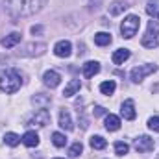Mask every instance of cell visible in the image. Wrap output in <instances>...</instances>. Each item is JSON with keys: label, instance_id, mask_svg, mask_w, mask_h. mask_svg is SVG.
Masks as SVG:
<instances>
[{"label": "cell", "instance_id": "1", "mask_svg": "<svg viewBox=\"0 0 159 159\" xmlns=\"http://www.w3.org/2000/svg\"><path fill=\"white\" fill-rule=\"evenodd\" d=\"M46 0H4V9L11 19L32 17L43 9Z\"/></svg>", "mask_w": 159, "mask_h": 159}, {"label": "cell", "instance_id": "2", "mask_svg": "<svg viewBox=\"0 0 159 159\" xmlns=\"http://www.w3.org/2000/svg\"><path fill=\"white\" fill-rule=\"evenodd\" d=\"M20 85H22V76L17 69H7L0 74V91L13 94L20 89Z\"/></svg>", "mask_w": 159, "mask_h": 159}, {"label": "cell", "instance_id": "3", "mask_svg": "<svg viewBox=\"0 0 159 159\" xmlns=\"http://www.w3.org/2000/svg\"><path fill=\"white\" fill-rule=\"evenodd\" d=\"M139 26H141V19L137 15H128L122 24H120V32H122V37L126 39H131L137 32H139Z\"/></svg>", "mask_w": 159, "mask_h": 159}, {"label": "cell", "instance_id": "4", "mask_svg": "<svg viewBox=\"0 0 159 159\" xmlns=\"http://www.w3.org/2000/svg\"><path fill=\"white\" fill-rule=\"evenodd\" d=\"M159 44V22L157 20H150L148 22V30L143 37V46L144 48H156Z\"/></svg>", "mask_w": 159, "mask_h": 159}, {"label": "cell", "instance_id": "5", "mask_svg": "<svg viewBox=\"0 0 159 159\" xmlns=\"http://www.w3.org/2000/svg\"><path fill=\"white\" fill-rule=\"evenodd\" d=\"M157 70V65H139V67H135L133 70H131V81L133 83H141L143 80L146 78V76H150V74H154Z\"/></svg>", "mask_w": 159, "mask_h": 159}, {"label": "cell", "instance_id": "6", "mask_svg": "<svg viewBox=\"0 0 159 159\" xmlns=\"http://www.w3.org/2000/svg\"><path fill=\"white\" fill-rule=\"evenodd\" d=\"M133 146H135V150H137V152L144 154V152H152V150L156 148V143H154V139H152V137H148V135H141V137H137V139H135Z\"/></svg>", "mask_w": 159, "mask_h": 159}, {"label": "cell", "instance_id": "7", "mask_svg": "<svg viewBox=\"0 0 159 159\" xmlns=\"http://www.w3.org/2000/svg\"><path fill=\"white\" fill-rule=\"evenodd\" d=\"M44 50H46V44L44 43H30V44H26L24 46V50H20V56H41V54H44Z\"/></svg>", "mask_w": 159, "mask_h": 159}, {"label": "cell", "instance_id": "8", "mask_svg": "<svg viewBox=\"0 0 159 159\" xmlns=\"http://www.w3.org/2000/svg\"><path fill=\"white\" fill-rule=\"evenodd\" d=\"M30 124H32V126H37V128H44V126H48V124H50V113H48L46 109H39V111L32 117Z\"/></svg>", "mask_w": 159, "mask_h": 159}, {"label": "cell", "instance_id": "9", "mask_svg": "<svg viewBox=\"0 0 159 159\" xmlns=\"http://www.w3.org/2000/svg\"><path fill=\"white\" fill-rule=\"evenodd\" d=\"M120 115L124 117L126 120H133L135 119V102L131 100V98H128V100H124L122 102V107H120Z\"/></svg>", "mask_w": 159, "mask_h": 159}, {"label": "cell", "instance_id": "10", "mask_svg": "<svg viewBox=\"0 0 159 159\" xmlns=\"http://www.w3.org/2000/svg\"><path fill=\"white\" fill-rule=\"evenodd\" d=\"M54 54H56L57 57H69V56L72 54V44H70L69 41H59V43H56V46H54Z\"/></svg>", "mask_w": 159, "mask_h": 159}, {"label": "cell", "instance_id": "11", "mask_svg": "<svg viewBox=\"0 0 159 159\" xmlns=\"http://www.w3.org/2000/svg\"><path fill=\"white\" fill-rule=\"evenodd\" d=\"M43 81H44L46 87L54 89V87H57V85L61 83V76H59V72H56V70H46L44 76H43Z\"/></svg>", "mask_w": 159, "mask_h": 159}, {"label": "cell", "instance_id": "12", "mask_svg": "<svg viewBox=\"0 0 159 159\" xmlns=\"http://www.w3.org/2000/svg\"><path fill=\"white\" fill-rule=\"evenodd\" d=\"M81 70H83V76H85V78H93L94 74L100 72V63H98V61H87V63L81 67Z\"/></svg>", "mask_w": 159, "mask_h": 159}, {"label": "cell", "instance_id": "13", "mask_svg": "<svg viewBox=\"0 0 159 159\" xmlns=\"http://www.w3.org/2000/svg\"><path fill=\"white\" fill-rule=\"evenodd\" d=\"M59 126H61L65 131H72V129H74L72 119H70V115H69V111H67V109H63V111L59 113Z\"/></svg>", "mask_w": 159, "mask_h": 159}, {"label": "cell", "instance_id": "14", "mask_svg": "<svg viewBox=\"0 0 159 159\" xmlns=\"http://www.w3.org/2000/svg\"><path fill=\"white\" fill-rule=\"evenodd\" d=\"M129 56H131V52H129L128 48H119V50L113 52V57H111V59H113L115 65H122L126 59H129Z\"/></svg>", "mask_w": 159, "mask_h": 159}, {"label": "cell", "instance_id": "15", "mask_svg": "<svg viewBox=\"0 0 159 159\" xmlns=\"http://www.w3.org/2000/svg\"><path fill=\"white\" fill-rule=\"evenodd\" d=\"M20 37H22V35H20L19 32H13V34L6 35V37L2 39V46H4V48H13L15 44L20 43Z\"/></svg>", "mask_w": 159, "mask_h": 159}, {"label": "cell", "instance_id": "16", "mask_svg": "<svg viewBox=\"0 0 159 159\" xmlns=\"http://www.w3.org/2000/svg\"><path fill=\"white\" fill-rule=\"evenodd\" d=\"M22 143H24L26 146L34 148V146H37V144H39V135H37L35 131H26V133L22 135Z\"/></svg>", "mask_w": 159, "mask_h": 159}, {"label": "cell", "instance_id": "17", "mask_svg": "<svg viewBox=\"0 0 159 159\" xmlns=\"http://www.w3.org/2000/svg\"><path fill=\"white\" fill-rule=\"evenodd\" d=\"M78 91H80V80H70V81L67 83L65 91H63V96L70 98V96H74V94H76Z\"/></svg>", "mask_w": 159, "mask_h": 159}, {"label": "cell", "instance_id": "18", "mask_svg": "<svg viewBox=\"0 0 159 159\" xmlns=\"http://www.w3.org/2000/svg\"><path fill=\"white\" fill-rule=\"evenodd\" d=\"M119 128H120V119L117 115H111V113H109V115L106 117V129H107V131H117Z\"/></svg>", "mask_w": 159, "mask_h": 159}, {"label": "cell", "instance_id": "19", "mask_svg": "<svg viewBox=\"0 0 159 159\" xmlns=\"http://www.w3.org/2000/svg\"><path fill=\"white\" fill-rule=\"evenodd\" d=\"M94 43H96L98 46H107V44L111 43V34H107V32H98V34H94Z\"/></svg>", "mask_w": 159, "mask_h": 159}, {"label": "cell", "instance_id": "20", "mask_svg": "<svg viewBox=\"0 0 159 159\" xmlns=\"http://www.w3.org/2000/svg\"><path fill=\"white\" fill-rule=\"evenodd\" d=\"M146 13H148L154 20H157L159 19V2L157 0H150V2H148V6H146Z\"/></svg>", "mask_w": 159, "mask_h": 159}, {"label": "cell", "instance_id": "21", "mask_svg": "<svg viewBox=\"0 0 159 159\" xmlns=\"http://www.w3.org/2000/svg\"><path fill=\"white\" fill-rule=\"evenodd\" d=\"M115 89H117V83H115L113 80L102 81V83H100V93H102V94H107V96H109V94L115 93Z\"/></svg>", "mask_w": 159, "mask_h": 159}, {"label": "cell", "instance_id": "22", "mask_svg": "<svg viewBox=\"0 0 159 159\" xmlns=\"http://www.w3.org/2000/svg\"><path fill=\"white\" fill-rule=\"evenodd\" d=\"M89 143H91V148H94V150H104V148L107 146L106 139H104V137H100V135H93Z\"/></svg>", "mask_w": 159, "mask_h": 159}, {"label": "cell", "instance_id": "23", "mask_svg": "<svg viewBox=\"0 0 159 159\" xmlns=\"http://www.w3.org/2000/svg\"><path fill=\"white\" fill-rule=\"evenodd\" d=\"M52 143L57 146V148H63L65 144H67V137L63 135V133H59V131H56V133H52Z\"/></svg>", "mask_w": 159, "mask_h": 159}, {"label": "cell", "instance_id": "24", "mask_svg": "<svg viewBox=\"0 0 159 159\" xmlns=\"http://www.w3.org/2000/svg\"><path fill=\"white\" fill-rule=\"evenodd\" d=\"M4 141H6V144H9V146H17L22 139L17 135V133H6V137H4Z\"/></svg>", "mask_w": 159, "mask_h": 159}, {"label": "cell", "instance_id": "25", "mask_svg": "<svg viewBox=\"0 0 159 159\" xmlns=\"http://www.w3.org/2000/svg\"><path fill=\"white\" fill-rule=\"evenodd\" d=\"M128 6L124 4V2H113L111 6H109V13L111 15H119V13H122L124 9H126Z\"/></svg>", "mask_w": 159, "mask_h": 159}, {"label": "cell", "instance_id": "26", "mask_svg": "<svg viewBox=\"0 0 159 159\" xmlns=\"http://www.w3.org/2000/svg\"><path fill=\"white\" fill-rule=\"evenodd\" d=\"M128 152H129V146H128L126 143H122V141L115 143V154H117V156H126Z\"/></svg>", "mask_w": 159, "mask_h": 159}, {"label": "cell", "instance_id": "27", "mask_svg": "<svg viewBox=\"0 0 159 159\" xmlns=\"http://www.w3.org/2000/svg\"><path fill=\"white\" fill-rule=\"evenodd\" d=\"M32 102L34 104H39V109H46V106L50 104V98H43L41 94H37V96L32 98Z\"/></svg>", "mask_w": 159, "mask_h": 159}, {"label": "cell", "instance_id": "28", "mask_svg": "<svg viewBox=\"0 0 159 159\" xmlns=\"http://www.w3.org/2000/svg\"><path fill=\"white\" fill-rule=\"evenodd\" d=\"M81 150H83V146H81V143H74L72 146H70V150H69V156L70 157H78L80 154H81Z\"/></svg>", "mask_w": 159, "mask_h": 159}, {"label": "cell", "instance_id": "29", "mask_svg": "<svg viewBox=\"0 0 159 159\" xmlns=\"http://www.w3.org/2000/svg\"><path fill=\"white\" fill-rule=\"evenodd\" d=\"M148 128L152 131H159V117H152V119L148 120Z\"/></svg>", "mask_w": 159, "mask_h": 159}, {"label": "cell", "instance_id": "30", "mask_svg": "<svg viewBox=\"0 0 159 159\" xmlns=\"http://www.w3.org/2000/svg\"><path fill=\"white\" fill-rule=\"evenodd\" d=\"M104 113H106V109H104V107H100V106H96V107H94V115H96V117H98V115H104Z\"/></svg>", "mask_w": 159, "mask_h": 159}, {"label": "cell", "instance_id": "31", "mask_svg": "<svg viewBox=\"0 0 159 159\" xmlns=\"http://www.w3.org/2000/svg\"><path fill=\"white\" fill-rule=\"evenodd\" d=\"M41 30H43L41 26H34V28H32V34H39Z\"/></svg>", "mask_w": 159, "mask_h": 159}, {"label": "cell", "instance_id": "32", "mask_svg": "<svg viewBox=\"0 0 159 159\" xmlns=\"http://www.w3.org/2000/svg\"><path fill=\"white\" fill-rule=\"evenodd\" d=\"M56 159H59V157H56Z\"/></svg>", "mask_w": 159, "mask_h": 159}]
</instances>
